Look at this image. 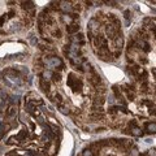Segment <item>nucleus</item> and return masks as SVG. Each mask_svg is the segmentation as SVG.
Listing matches in <instances>:
<instances>
[{
  "instance_id": "nucleus-5",
  "label": "nucleus",
  "mask_w": 156,
  "mask_h": 156,
  "mask_svg": "<svg viewBox=\"0 0 156 156\" xmlns=\"http://www.w3.org/2000/svg\"><path fill=\"white\" fill-rule=\"evenodd\" d=\"M50 31H51V34H52L53 36H55V38H57V39L61 38V30L57 28V26H55V25L51 26V28H50Z\"/></svg>"
},
{
  "instance_id": "nucleus-10",
  "label": "nucleus",
  "mask_w": 156,
  "mask_h": 156,
  "mask_svg": "<svg viewBox=\"0 0 156 156\" xmlns=\"http://www.w3.org/2000/svg\"><path fill=\"white\" fill-rule=\"evenodd\" d=\"M82 156H94L93 150H90V148H86V150H83Z\"/></svg>"
},
{
  "instance_id": "nucleus-3",
  "label": "nucleus",
  "mask_w": 156,
  "mask_h": 156,
  "mask_svg": "<svg viewBox=\"0 0 156 156\" xmlns=\"http://www.w3.org/2000/svg\"><path fill=\"white\" fill-rule=\"evenodd\" d=\"M66 31L68 34H74V33H78L79 31V23H72V25H68L66 26Z\"/></svg>"
},
{
  "instance_id": "nucleus-11",
  "label": "nucleus",
  "mask_w": 156,
  "mask_h": 156,
  "mask_svg": "<svg viewBox=\"0 0 156 156\" xmlns=\"http://www.w3.org/2000/svg\"><path fill=\"white\" fill-rule=\"evenodd\" d=\"M124 15H125V18H129V17H130V12H129V11H125Z\"/></svg>"
},
{
  "instance_id": "nucleus-9",
  "label": "nucleus",
  "mask_w": 156,
  "mask_h": 156,
  "mask_svg": "<svg viewBox=\"0 0 156 156\" xmlns=\"http://www.w3.org/2000/svg\"><path fill=\"white\" fill-rule=\"evenodd\" d=\"M17 114V108L15 106H11L7 109V116H9V117H13V116H16Z\"/></svg>"
},
{
  "instance_id": "nucleus-4",
  "label": "nucleus",
  "mask_w": 156,
  "mask_h": 156,
  "mask_svg": "<svg viewBox=\"0 0 156 156\" xmlns=\"http://www.w3.org/2000/svg\"><path fill=\"white\" fill-rule=\"evenodd\" d=\"M144 129L147 133L150 134H155L156 133V122H147L144 125Z\"/></svg>"
},
{
  "instance_id": "nucleus-1",
  "label": "nucleus",
  "mask_w": 156,
  "mask_h": 156,
  "mask_svg": "<svg viewBox=\"0 0 156 156\" xmlns=\"http://www.w3.org/2000/svg\"><path fill=\"white\" fill-rule=\"evenodd\" d=\"M68 86H69L74 93H82L83 82L79 77L76 76V74H69V77H68Z\"/></svg>"
},
{
  "instance_id": "nucleus-8",
  "label": "nucleus",
  "mask_w": 156,
  "mask_h": 156,
  "mask_svg": "<svg viewBox=\"0 0 156 156\" xmlns=\"http://www.w3.org/2000/svg\"><path fill=\"white\" fill-rule=\"evenodd\" d=\"M130 134L134 135V137H142V135H143V131H142L139 128H133V129H130Z\"/></svg>"
},
{
  "instance_id": "nucleus-2",
  "label": "nucleus",
  "mask_w": 156,
  "mask_h": 156,
  "mask_svg": "<svg viewBox=\"0 0 156 156\" xmlns=\"http://www.w3.org/2000/svg\"><path fill=\"white\" fill-rule=\"evenodd\" d=\"M40 89H42L44 93L48 95L51 93V81H47V79H43V78H40Z\"/></svg>"
},
{
  "instance_id": "nucleus-6",
  "label": "nucleus",
  "mask_w": 156,
  "mask_h": 156,
  "mask_svg": "<svg viewBox=\"0 0 156 156\" xmlns=\"http://www.w3.org/2000/svg\"><path fill=\"white\" fill-rule=\"evenodd\" d=\"M57 109L61 112V113H64V114H70V109H69V107L65 106V103L59 104V106H57Z\"/></svg>"
},
{
  "instance_id": "nucleus-12",
  "label": "nucleus",
  "mask_w": 156,
  "mask_h": 156,
  "mask_svg": "<svg viewBox=\"0 0 156 156\" xmlns=\"http://www.w3.org/2000/svg\"><path fill=\"white\" fill-rule=\"evenodd\" d=\"M152 73H154L155 76H156V68H154V70H152Z\"/></svg>"
},
{
  "instance_id": "nucleus-7",
  "label": "nucleus",
  "mask_w": 156,
  "mask_h": 156,
  "mask_svg": "<svg viewBox=\"0 0 156 156\" xmlns=\"http://www.w3.org/2000/svg\"><path fill=\"white\" fill-rule=\"evenodd\" d=\"M57 151V144L56 143H51V146L48 147V150H47V154H48L50 156H53L56 154Z\"/></svg>"
}]
</instances>
